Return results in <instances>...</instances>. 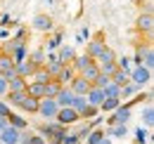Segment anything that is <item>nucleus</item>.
<instances>
[{"label": "nucleus", "mask_w": 154, "mask_h": 144, "mask_svg": "<svg viewBox=\"0 0 154 144\" xmlns=\"http://www.w3.org/2000/svg\"><path fill=\"white\" fill-rule=\"evenodd\" d=\"M133 62V66L137 64H142V66H147V69H154V50H152V43L147 40V43H140L137 47H135V57L131 59Z\"/></svg>", "instance_id": "nucleus-1"}, {"label": "nucleus", "mask_w": 154, "mask_h": 144, "mask_svg": "<svg viewBox=\"0 0 154 144\" xmlns=\"http://www.w3.org/2000/svg\"><path fill=\"white\" fill-rule=\"evenodd\" d=\"M133 118V106L131 104H119V106L109 113V118H107V125H128V121Z\"/></svg>", "instance_id": "nucleus-2"}, {"label": "nucleus", "mask_w": 154, "mask_h": 144, "mask_svg": "<svg viewBox=\"0 0 154 144\" xmlns=\"http://www.w3.org/2000/svg\"><path fill=\"white\" fill-rule=\"evenodd\" d=\"M36 132L43 135L45 140H62V137H64V132H66V128L59 125L57 121H43Z\"/></svg>", "instance_id": "nucleus-3"}, {"label": "nucleus", "mask_w": 154, "mask_h": 144, "mask_svg": "<svg viewBox=\"0 0 154 144\" xmlns=\"http://www.w3.org/2000/svg\"><path fill=\"white\" fill-rule=\"evenodd\" d=\"M128 76H131V83L137 85L140 90H142L145 85H149V83H152V69H147V66H142V64L133 66V69L128 71Z\"/></svg>", "instance_id": "nucleus-4"}, {"label": "nucleus", "mask_w": 154, "mask_h": 144, "mask_svg": "<svg viewBox=\"0 0 154 144\" xmlns=\"http://www.w3.org/2000/svg\"><path fill=\"white\" fill-rule=\"evenodd\" d=\"M57 111H59V106H57V102L52 99V97H40L38 99V113L43 121H55V116H57Z\"/></svg>", "instance_id": "nucleus-5"}, {"label": "nucleus", "mask_w": 154, "mask_h": 144, "mask_svg": "<svg viewBox=\"0 0 154 144\" xmlns=\"http://www.w3.org/2000/svg\"><path fill=\"white\" fill-rule=\"evenodd\" d=\"M55 121H57L59 125L69 128V125H76V123H81V116H78V113H76L71 106H62V109L57 111V116H55Z\"/></svg>", "instance_id": "nucleus-6"}, {"label": "nucleus", "mask_w": 154, "mask_h": 144, "mask_svg": "<svg viewBox=\"0 0 154 144\" xmlns=\"http://www.w3.org/2000/svg\"><path fill=\"white\" fill-rule=\"evenodd\" d=\"M135 28H137L140 33H145L147 40H149V36H152V31H154V17H152V12H140V17L135 19Z\"/></svg>", "instance_id": "nucleus-7"}, {"label": "nucleus", "mask_w": 154, "mask_h": 144, "mask_svg": "<svg viewBox=\"0 0 154 144\" xmlns=\"http://www.w3.org/2000/svg\"><path fill=\"white\" fill-rule=\"evenodd\" d=\"M107 47V43H104V36L102 33H97L95 38H90L88 43H85V54H90L93 59H97L100 57V52Z\"/></svg>", "instance_id": "nucleus-8"}, {"label": "nucleus", "mask_w": 154, "mask_h": 144, "mask_svg": "<svg viewBox=\"0 0 154 144\" xmlns=\"http://www.w3.org/2000/svg\"><path fill=\"white\" fill-rule=\"evenodd\" d=\"M31 26H33V31L50 33L55 24H52V17H50V14H43V12H40V14H36V17H33V24H31Z\"/></svg>", "instance_id": "nucleus-9"}, {"label": "nucleus", "mask_w": 154, "mask_h": 144, "mask_svg": "<svg viewBox=\"0 0 154 144\" xmlns=\"http://www.w3.org/2000/svg\"><path fill=\"white\" fill-rule=\"evenodd\" d=\"M90 88H93V83H90V80H85L81 73H76V76L71 78V83H69V90L74 92V94H85Z\"/></svg>", "instance_id": "nucleus-10"}, {"label": "nucleus", "mask_w": 154, "mask_h": 144, "mask_svg": "<svg viewBox=\"0 0 154 144\" xmlns=\"http://www.w3.org/2000/svg\"><path fill=\"white\" fill-rule=\"evenodd\" d=\"M19 132L21 130H17V128H12L10 123H7L5 130L0 132V144H17L19 142Z\"/></svg>", "instance_id": "nucleus-11"}, {"label": "nucleus", "mask_w": 154, "mask_h": 144, "mask_svg": "<svg viewBox=\"0 0 154 144\" xmlns=\"http://www.w3.org/2000/svg\"><path fill=\"white\" fill-rule=\"evenodd\" d=\"M55 102H57V106H71V102H74V92L69 90V85H62L59 92L55 94Z\"/></svg>", "instance_id": "nucleus-12"}, {"label": "nucleus", "mask_w": 154, "mask_h": 144, "mask_svg": "<svg viewBox=\"0 0 154 144\" xmlns=\"http://www.w3.org/2000/svg\"><path fill=\"white\" fill-rule=\"evenodd\" d=\"M7 80V92H19V90H26V78H21V76H17V73H12L10 78H5Z\"/></svg>", "instance_id": "nucleus-13"}, {"label": "nucleus", "mask_w": 154, "mask_h": 144, "mask_svg": "<svg viewBox=\"0 0 154 144\" xmlns=\"http://www.w3.org/2000/svg\"><path fill=\"white\" fill-rule=\"evenodd\" d=\"M33 71H36V66H33L29 59H24V62H17V64H14V73L21 76V78H26V80L33 76Z\"/></svg>", "instance_id": "nucleus-14"}, {"label": "nucleus", "mask_w": 154, "mask_h": 144, "mask_svg": "<svg viewBox=\"0 0 154 144\" xmlns=\"http://www.w3.org/2000/svg\"><path fill=\"white\" fill-rule=\"evenodd\" d=\"M12 73H14V62H12V57L0 52V76H2V78H10Z\"/></svg>", "instance_id": "nucleus-15"}, {"label": "nucleus", "mask_w": 154, "mask_h": 144, "mask_svg": "<svg viewBox=\"0 0 154 144\" xmlns=\"http://www.w3.org/2000/svg\"><path fill=\"white\" fill-rule=\"evenodd\" d=\"M93 62H95V59H93L90 54L83 52V54H76V57H74V62H71L69 66H71V69H74L76 73H81L83 69H85V66H88V64H93Z\"/></svg>", "instance_id": "nucleus-16"}, {"label": "nucleus", "mask_w": 154, "mask_h": 144, "mask_svg": "<svg viewBox=\"0 0 154 144\" xmlns=\"http://www.w3.org/2000/svg\"><path fill=\"white\" fill-rule=\"evenodd\" d=\"M74 57H76V50L71 47V45H59V52H57V59L66 66V64H71L74 62Z\"/></svg>", "instance_id": "nucleus-17"}, {"label": "nucleus", "mask_w": 154, "mask_h": 144, "mask_svg": "<svg viewBox=\"0 0 154 144\" xmlns=\"http://www.w3.org/2000/svg\"><path fill=\"white\" fill-rule=\"evenodd\" d=\"M17 109L26 111V113H36V111H38V99H36V97H31V94L26 92V94H24V99L19 102V106H17Z\"/></svg>", "instance_id": "nucleus-18"}, {"label": "nucleus", "mask_w": 154, "mask_h": 144, "mask_svg": "<svg viewBox=\"0 0 154 144\" xmlns=\"http://www.w3.org/2000/svg\"><path fill=\"white\" fill-rule=\"evenodd\" d=\"M102 99H104V92H102V88H90V90L85 92V102L88 104H93V106H100L102 104Z\"/></svg>", "instance_id": "nucleus-19"}, {"label": "nucleus", "mask_w": 154, "mask_h": 144, "mask_svg": "<svg viewBox=\"0 0 154 144\" xmlns=\"http://www.w3.org/2000/svg\"><path fill=\"white\" fill-rule=\"evenodd\" d=\"M5 118H7L10 125L17 128V130H26V128H29V118H24V116H19V113H12V111H10Z\"/></svg>", "instance_id": "nucleus-20"}, {"label": "nucleus", "mask_w": 154, "mask_h": 144, "mask_svg": "<svg viewBox=\"0 0 154 144\" xmlns=\"http://www.w3.org/2000/svg\"><path fill=\"white\" fill-rule=\"evenodd\" d=\"M26 92H29L31 97L40 99V97H45V83H38V80H29V83H26Z\"/></svg>", "instance_id": "nucleus-21"}, {"label": "nucleus", "mask_w": 154, "mask_h": 144, "mask_svg": "<svg viewBox=\"0 0 154 144\" xmlns=\"http://www.w3.org/2000/svg\"><path fill=\"white\" fill-rule=\"evenodd\" d=\"M74 76H76V71H74V69H71V66L66 64V66H62V71H59L57 76H55V80H57L59 85H69Z\"/></svg>", "instance_id": "nucleus-22"}, {"label": "nucleus", "mask_w": 154, "mask_h": 144, "mask_svg": "<svg viewBox=\"0 0 154 144\" xmlns=\"http://www.w3.org/2000/svg\"><path fill=\"white\" fill-rule=\"evenodd\" d=\"M140 118H142V125L152 130V125H154V109H152V102H147V104H145V109L140 111Z\"/></svg>", "instance_id": "nucleus-23"}, {"label": "nucleus", "mask_w": 154, "mask_h": 144, "mask_svg": "<svg viewBox=\"0 0 154 144\" xmlns=\"http://www.w3.org/2000/svg\"><path fill=\"white\" fill-rule=\"evenodd\" d=\"M26 59H29V62H31V64L38 69V66H43V64H45L48 54H45V50H40V47H38V50H31V52L26 54Z\"/></svg>", "instance_id": "nucleus-24"}, {"label": "nucleus", "mask_w": 154, "mask_h": 144, "mask_svg": "<svg viewBox=\"0 0 154 144\" xmlns=\"http://www.w3.org/2000/svg\"><path fill=\"white\" fill-rule=\"evenodd\" d=\"M119 104H121V97H104L100 104V113H112Z\"/></svg>", "instance_id": "nucleus-25"}, {"label": "nucleus", "mask_w": 154, "mask_h": 144, "mask_svg": "<svg viewBox=\"0 0 154 144\" xmlns=\"http://www.w3.org/2000/svg\"><path fill=\"white\" fill-rule=\"evenodd\" d=\"M107 137H112V140H123V137H128V125H109L107 128Z\"/></svg>", "instance_id": "nucleus-26"}, {"label": "nucleus", "mask_w": 154, "mask_h": 144, "mask_svg": "<svg viewBox=\"0 0 154 144\" xmlns=\"http://www.w3.org/2000/svg\"><path fill=\"white\" fill-rule=\"evenodd\" d=\"M152 142V132H149V128H137L135 130V144H149Z\"/></svg>", "instance_id": "nucleus-27"}, {"label": "nucleus", "mask_w": 154, "mask_h": 144, "mask_svg": "<svg viewBox=\"0 0 154 144\" xmlns=\"http://www.w3.org/2000/svg\"><path fill=\"white\" fill-rule=\"evenodd\" d=\"M81 76H83L85 80H90V83H93V80H95L97 76H100V66H97V62H93V64H88V66H85V69L81 71Z\"/></svg>", "instance_id": "nucleus-28"}, {"label": "nucleus", "mask_w": 154, "mask_h": 144, "mask_svg": "<svg viewBox=\"0 0 154 144\" xmlns=\"http://www.w3.org/2000/svg\"><path fill=\"white\" fill-rule=\"evenodd\" d=\"M112 83H116L119 88H123L126 83H131V76H128V71H123V69H116L114 76H112Z\"/></svg>", "instance_id": "nucleus-29"}, {"label": "nucleus", "mask_w": 154, "mask_h": 144, "mask_svg": "<svg viewBox=\"0 0 154 144\" xmlns=\"http://www.w3.org/2000/svg\"><path fill=\"white\" fill-rule=\"evenodd\" d=\"M95 62H97V64H109V62H116V52L109 47V45H107V47L100 52V57H97Z\"/></svg>", "instance_id": "nucleus-30"}, {"label": "nucleus", "mask_w": 154, "mask_h": 144, "mask_svg": "<svg viewBox=\"0 0 154 144\" xmlns=\"http://www.w3.org/2000/svg\"><path fill=\"white\" fill-rule=\"evenodd\" d=\"M97 116H100V106H93V104H88L81 111V121H97Z\"/></svg>", "instance_id": "nucleus-31"}, {"label": "nucleus", "mask_w": 154, "mask_h": 144, "mask_svg": "<svg viewBox=\"0 0 154 144\" xmlns=\"http://www.w3.org/2000/svg\"><path fill=\"white\" fill-rule=\"evenodd\" d=\"M59 88H62V85H59L57 80H55V78H50V80L45 83V97H52V99H55V94L59 92Z\"/></svg>", "instance_id": "nucleus-32"}, {"label": "nucleus", "mask_w": 154, "mask_h": 144, "mask_svg": "<svg viewBox=\"0 0 154 144\" xmlns=\"http://www.w3.org/2000/svg\"><path fill=\"white\" fill-rule=\"evenodd\" d=\"M140 92V88L137 85H133V83H126L123 88H121V99H128V97H135Z\"/></svg>", "instance_id": "nucleus-33"}, {"label": "nucleus", "mask_w": 154, "mask_h": 144, "mask_svg": "<svg viewBox=\"0 0 154 144\" xmlns=\"http://www.w3.org/2000/svg\"><path fill=\"white\" fill-rule=\"evenodd\" d=\"M102 92H104V97H121V88H119L116 83H112V80L102 88Z\"/></svg>", "instance_id": "nucleus-34"}, {"label": "nucleus", "mask_w": 154, "mask_h": 144, "mask_svg": "<svg viewBox=\"0 0 154 144\" xmlns=\"http://www.w3.org/2000/svg\"><path fill=\"white\" fill-rule=\"evenodd\" d=\"M102 137H104V130H95V128H93V130L85 135V144H97Z\"/></svg>", "instance_id": "nucleus-35"}, {"label": "nucleus", "mask_w": 154, "mask_h": 144, "mask_svg": "<svg viewBox=\"0 0 154 144\" xmlns=\"http://www.w3.org/2000/svg\"><path fill=\"white\" fill-rule=\"evenodd\" d=\"M97 66H100V73H102V76H109V78H112L114 71L119 69V66H116V62H109V64H97Z\"/></svg>", "instance_id": "nucleus-36"}, {"label": "nucleus", "mask_w": 154, "mask_h": 144, "mask_svg": "<svg viewBox=\"0 0 154 144\" xmlns=\"http://www.w3.org/2000/svg\"><path fill=\"white\" fill-rule=\"evenodd\" d=\"M26 54H29V52H26V45H19V47L10 54V57H12V62L17 64V62H24V59H26Z\"/></svg>", "instance_id": "nucleus-37"}, {"label": "nucleus", "mask_w": 154, "mask_h": 144, "mask_svg": "<svg viewBox=\"0 0 154 144\" xmlns=\"http://www.w3.org/2000/svg\"><path fill=\"white\" fill-rule=\"evenodd\" d=\"M59 144H81V137H78V132H64Z\"/></svg>", "instance_id": "nucleus-38"}, {"label": "nucleus", "mask_w": 154, "mask_h": 144, "mask_svg": "<svg viewBox=\"0 0 154 144\" xmlns=\"http://www.w3.org/2000/svg\"><path fill=\"white\" fill-rule=\"evenodd\" d=\"M116 66H119V69H123V71H131V69H133L128 57H116Z\"/></svg>", "instance_id": "nucleus-39"}, {"label": "nucleus", "mask_w": 154, "mask_h": 144, "mask_svg": "<svg viewBox=\"0 0 154 144\" xmlns=\"http://www.w3.org/2000/svg\"><path fill=\"white\" fill-rule=\"evenodd\" d=\"M109 80H112L109 76H102V73H100V76H97L95 80H93V85H95V88H104V85H107Z\"/></svg>", "instance_id": "nucleus-40"}, {"label": "nucleus", "mask_w": 154, "mask_h": 144, "mask_svg": "<svg viewBox=\"0 0 154 144\" xmlns=\"http://www.w3.org/2000/svg\"><path fill=\"white\" fill-rule=\"evenodd\" d=\"M29 144H48V140H45L43 135H38V132H31V140H29Z\"/></svg>", "instance_id": "nucleus-41"}, {"label": "nucleus", "mask_w": 154, "mask_h": 144, "mask_svg": "<svg viewBox=\"0 0 154 144\" xmlns=\"http://www.w3.org/2000/svg\"><path fill=\"white\" fill-rule=\"evenodd\" d=\"M59 45H62V36H59V33L48 40V47H59Z\"/></svg>", "instance_id": "nucleus-42"}, {"label": "nucleus", "mask_w": 154, "mask_h": 144, "mask_svg": "<svg viewBox=\"0 0 154 144\" xmlns=\"http://www.w3.org/2000/svg\"><path fill=\"white\" fill-rule=\"evenodd\" d=\"M7 113H10V104L5 99H0V116H7Z\"/></svg>", "instance_id": "nucleus-43"}, {"label": "nucleus", "mask_w": 154, "mask_h": 144, "mask_svg": "<svg viewBox=\"0 0 154 144\" xmlns=\"http://www.w3.org/2000/svg\"><path fill=\"white\" fill-rule=\"evenodd\" d=\"M5 92H7V80L0 76V97H5Z\"/></svg>", "instance_id": "nucleus-44"}, {"label": "nucleus", "mask_w": 154, "mask_h": 144, "mask_svg": "<svg viewBox=\"0 0 154 144\" xmlns=\"http://www.w3.org/2000/svg\"><path fill=\"white\" fill-rule=\"evenodd\" d=\"M154 10V2L152 0H147V2H145V12H152Z\"/></svg>", "instance_id": "nucleus-45"}, {"label": "nucleus", "mask_w": 154, "mask_h": 144, "mask_svg": "<svg viewBox=\"0 0 154 144\" xmlns=\"http://www.w3.org/2000/svg\"><path fill=\"white\" fill-rule=\"evenodd\" d=\"M5 125H7V118H5V116H0V132L5 130Z\"/></svg>", "instance_id": "nucleus-46"}, {"label": "nucleus", "mask_w": 154, "mask_h": 144, "mask_svg": "<svg viewBox=\"0 0 154 144\" xmlns=\"http://www.w3.org/2000/svg\"><path fill=\"white\" fill-rule=\"evenodd\" d=\"M97 144H112V137H107V135H104V137H102Z\"/></svg>", "instance_id": "nucleus-47"}]
</instances>
